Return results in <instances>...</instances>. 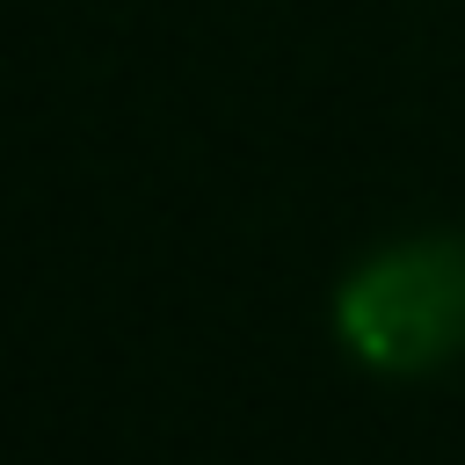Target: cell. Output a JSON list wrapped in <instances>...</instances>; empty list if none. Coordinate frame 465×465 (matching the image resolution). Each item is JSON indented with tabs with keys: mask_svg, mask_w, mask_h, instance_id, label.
Segmentation results:
<instances>
[{
	"mask_svg": "<svg viewBox=\"0 0 465 465\" xmlns=\"http://www.w3.org/2000/svg\"><path fill=\"white\" fill-rule=\"evenodd\" d=\"M341 341L378 371H421L465 349V247L407 240L371 254L341 291Z\"/></svg>",
	"mask_w": 465,
	"mask_h": 465,
	"instance_id": "cell-1",
	"label": "cell"
}]
</instances>
